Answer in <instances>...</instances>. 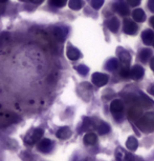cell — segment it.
Instances as JSON below:
<instances>
[{"label":"cell","mask_w":154,"mask_h":161,"mask_svg":"<svg viewBox=\"0 0 154 161\" xmlns=\"http://www.w3.org/2000/svg\"><path fill=\"white\" fill-rule=\"evenodd\" d=\"M137 126L145 132H151L154 130V114H146L137 122Z\"/></svg>","instance_id":"1"},{"label":"cell","mask_w":154,"mask_h":161,"mask_svg":"<svg viewBox=\"0 0 154 161\" xmlns=\"http://www.w3.org/2000/svg\"><path fill=\"white\" fill-rule=\"evenodd\" d=\"M43 130L42 129H34L32 132H29L24 138V141L28 145H33L36 142L40 140V138L43 136Z\"/></svg>","instance_id":"2"},{"label":"cell","mask_w":154,"mask_h":161,"mask_svg":"<svg viewBox=\"0 0 154 161\" xmlns=\"http://www.w3.org/2000/svg\"><path fill=\"white\" fill-rule=\"evenodd\" d=\"M108 80H109V77L106 74H102V73H95L91 77V81L92 83L95 84V86H106Z\"/></svg>","instance_id":"3"},{"label":"cell","mask_w":154,"mask_h":161,"mask_svg":"<svg viewBox=\"0 0 154 161\" xmlns=\"http://www.w3.org/2000/svg\"><path fill=\"white\" fill-rule=\"evenodd\" d=\"M116 161H134V156L129 153H127L123 148H117L116 152Z\"/></svg>","instance_id":"4"},{"label":"cell","mask_w":154,"mask_h":161,"mask_svg":"<svg viewBox=\"0 0 154 161\" xmlns=\"http://www.w3.org/2000/svg\"><path fill=\"white\" fill-rule=\"evenodd\" d=\"M136 31H137L136 23L130 19H125V21H124V32L128 35H134Z\"/></svg>","instance_id":"5"},{"label":"cell","mask_w":154,"mask_h":161,"mask_svg":"<svg viewBox=\"0 0 154 161\" xmlns=\"http://www.w3.org/2000/svg\"><path fill=\"white\" fill-rule=\"evenodd\" d=\"M144 74H145V69H143V66L135 65L131 69L130 77L133 79V80H140V79L143 78Z\"/></svg>","instance_id":"6"},{"label":"cell","mask_w":154,"mask_h":161,"mask_svg":"<svg viewBox=\"0 0 154 161\" xmlns=\"http://www.w3.org/2000/svg\"><path fill=\"white\" fill-rule=\"evenodd\" d=\"M141 39L146 45H151L154 43V32L151 30H145L141 34Z\"/></svg>","instance_id":"7"},{"label":"cell","mask_w":154,"mask_h":161,"mask_svg":"<svg viewBox=\"0 0 154 161\" xmlns=\"http://www.w3.org/2000/svg\"><path fill=\"white\" fill-rule=\"evenodd\" d=\"M113 8L116 13H119L122 16H127L129 15V8L127 7V4H125L124 2H116L113 4Z\"/></svg>","instance_id":"8"},{"label":"cell","mask_w":154,"mask_h":161,"mask_svg":"<svg viewBox=\"0 0 154 161\" xmlns=\"http://www.w3.org/2000/svg\"><path fill=\"white\" fill-rule=\"evenodd\" d=\"M117 55H119L120 60L124 63V64H125V65L129 64V62H130V60H131V56L126 50L120 47L119 50H117Z\"/></svg>","instance_id":"9"},{"label":"cell","mask_w":154,"mask_h":161,"mask_svg":"<svg viewBox=\"0 0 154 161\" xmlns=\"http://www.w3.org/2000/svg\"><path fill=\"white\" fill-rule=\"evenodd\" d=\"M66 55H67L68 59L70 60H78L81 57V53L80 51L78 50V48H75L74 47H71V45H69L67 47V51H66Z\"/></svg>","instance_id":"10"},{"label":"cell","mask_w":154,"mask_h":161,"mask_svg":"<svg viewBox=\"0 0 154 161\" xmlns=\"http://www.w3.org/2000/svg\"><path fill=\"white\" fill-rule=\"evenodd\" d=\"M51 147H53V142L49 139H43L38 144V150L42 153H47L51 150Z\"/></svg>","instance_id":"11"},{"label":"cell","mask_w":154,"mask_h":161,"mask_svg":"<svg viewBox=\"0 0 154 161\" xmlns=\"http://www.w3.org/2000/svg\"><path fill=\"white\" fill-rule=\"evenodd\" d=\"M106 25H107V28L109 29L111 32L116 33L117 31H119L120 22H119V20H117L116 17H111L110 19H108L106 21Z\"/></svg>","instance_id":"12"},{"label":"cell","mask_w":154,"mask_h":161,"mask_svg":"<svg viewBox=\"0 0 154 161\" xmlns=\"http://www.w3.org/2000/svg\"><path fill=\"white\" fill-rule=\"evenodd\" d=\"M110 110L112 112L113 114H119V113H122V111L124 110V104L123 102L121 101L119 99H116L111 102L110 104Z\"/></svg>","instance_id":"13"},{"label":"cell","mask_w":154,"mask_h":161,"mask_svg":"<svg viewBox=\"0 0 154 161\" xmlns=\"http://www.w3.org/2000/svg\"><path fill=\"white\" fill-rule=\"evenodd\" d=\"M56 135L59 139H68L71 136V130L69 127L64 126V127H61V129H59L57 130Z\"/></svg>","instance_id":"14"},{"label":"cell","mask_w":154,"mask_h":161,"mask_svg":"<svg viewBox=\"0 0 154 161\" xmlns=\"http://www.w3.org/2000/svg\"><path fill=\"white\" fill-rule=\"evenodd\" d=\"M132 17H133V19L136 21V22H144V21L146 20V14H145V12L141 10V8L134 10L133 13H132Z\"/></svg>","instance_id":"15"},{"label":"cell","mask_w":154,"mask_h":161,"mask_svg":"<svg viewBox=\"0 0 154 161\" xmlns=\"http://www.w3.org/2000/svg\"><path fill=\"white\" fill-rule=\"evenodd\" d=\"M96 141H98V137H96V135L93 133H88L84 136V143L87 144V145L95 144Z\"/></svg>","instance_id":"16"},{"label":"cell","mask_w":154,"mask_h":161,"mask_svg":"<svg viewBox=\"0 0 154 161\" xmlns=\"http://www.w3.org/2000/svg\"><path fill=\"white\" fill-rule=\"evenodd\" d=\"M126 147L128 150H130V151H135L137 148L138 147V141H137V139L136 138H134V137H129L128 139H127V141H126Z\"/></svg>","instance_id":"17"},{"label":"cell","mask_w":154,"mask_h":161,"mask_svg":"<svg viewBox=\"0 0 154 161\" xmlns=\"http://www.w3.org/2000/svg\"><path fill=\"white\" fill-rule=\"evenodd\" d=\"M53 35H54V37H55L56 40H58V41H64L65 36H66V33L63 32V30L60 29V28H54Z\"/></svg>","instance_id":"18"},{"label":"cell","mask_w":154,"mask_h":161,"mask_svg":"<svg viewBox=\"0 0 154 161\" xmlns=\"http://www.w3.org/2000/svg\"><path fill=\"white\" fill-rule=\"evenodd\" d=\"M150 57H152V51L150 48H144L140 52V59L143 62H147Z\"/></svg>","instance_id":"19"},{"label":"cell","mask_w":154,"mask_h":161,"mask_svg":"<svg viewBox=\"0 0 154 161\" xmlns=\"http://www.w3.org/2000/svg\"><path fill=\"white\" fill-rule=\"evenodd\" d=\"M129 117L132 118V119H136V118H140L141 116V108H138V106H133L131 108L128 112Z\"/></svg>","instance_id":"20"},{"label":"cell","mask_w":154,"mask_h":161,"mask_svg":"<svg viewBox=\"0 0 154 161\" xmlns=\"http://www.w3.org/2000/svg\"><path fill=\"white\" fill-rule=\"evenodd\" d=\"M117 68H119V61L116 59V58H111L107 61L106 63V69H108V71H114V69H116Z\"/></svg>","instance_id":"21"},{"label":"cell","mask_w":154,"mask_h":161,"mask_svg":"<svg viewBox=\"0 0 154 161\" xmlns=\"http://www.w3.org/2000/svg\"><path fill=\"white\" fill-rule=\"evenodd\" d=\"M83 7V1L82 0H69V8L71 10L78 11Z\"/></svg>","instance_id":"22"},{"label":"cell","mask_w":154,"mask_h":161,"mask_svg":"<svg viewBox=\"0 0 154 161\" xmlns=\"http://www.w3.org/2000/svg\"><path fill=\"white\" fill-rule=\"evenodd\" d=\"M109 130H110V126L106 123L100 124V126L98 127V132L101 134V135H105V134L109 133Z\"/></svg>","instance_id":"23"},{"label":"cell","mask_w":154,"mask_h":161,"mask_svg":"<svg viewBox=\"0 0 154 161\" xmlns=\"http://www.w3.org/2000/svg\"><path fill=\"white\" fill-rule=\"evenodd\" d=\"M67 3V0H50V4L56 8H63Z\"/></svg>","instance_id":"24"},{"label":"cell","mask_w":154,"mask_h":161,"mask_svg":"<svg viewBox=\"0 0 154 161\" xmlns=\"http://www.w3.org/2000/svg\"><path fill=\"white\" fill-rule=\"evenodd\" d=\"M103 3H104V0H91V7L95 10H100Z\"/></svg>","instance_id":"25"},{"label":"cell","mask_w":154,"mask_h":161,"mask_svg":"<svg viewBox=\"0 0 154 161\" xmlns=\"http://www.w3.org/2000/svg\"><path fill=\"white\" fill-rule=\"evenodd\" d=\"M121 76H122L123 78H128V77H130V74H131V69H129L127 66H125L124 69H121Z\"/></svg>","instance_id":"26"},{"label":"cell","mask_w":154,"mask_h":161,"mask_svg":"<svg viewBox=\"0 0 154 161\" xmlns=\"http://www.w3.org/2000/svg\"><path fill=\"white\" fill-rule=\"evenodd\" d=\"M77 71L80 73L81 75H83V76H85L87 73H88V71H89V69L87 68L86 65H83V64H81V65H79L77 68Z\"/></svg>","instance_id":"27"},{"label":"cell","mask_w":154,"mask_h":161,"mask_svg":"<svg viewBox=\"0 0 154 161\" xmlns=\"http://www.w3.org/2000/svg\"><path fill=\"white\" fill-rule=\"evenodd\" d=\"M90 124H91V120L89 119V118H84V123L82 124V130H88L90 126Z\"/></svg>","instance_id":"28"},{"label":"cell","mask_w":154,"mask_h":161,"mask_svg":"<svg viewBox=\"0 0 154 161\" xmlns=\"http://www.w3.org/2000/svg\"><path fill=\"white\" fill-rule=\"evenodd\" d=\"M141 0H127V2H128V4L130 7H137L141 3Z\"/></svg>","instance_id":"29"},{"label":"cell","mask_w":154,"mask_h":161,"mask_svg":"<svg viewBox=\"0 0 154 161\" xmlns=\"http://www.w3.org/2000/svg\"><path fill=\"white\" fill-rule=\"evenodd\" d=\"M148 7H149V10L154 13V0H149L148 1Z\"/></svg>","instance_id":"30"},{"label":"cell","mask_w":154,"mask_h":161,"mask_svg":"<svg viewBox=\"0 0 154 161\" xmlns=\"http://www.w3.org/2000/svg\"><path fill=\"white\" fill-rule=\"evenodd\" d=\"M29 2H33V3H35V4H41L42 2L44 1V0H28Z\"/></svg>","instance_id":"31"},{"label":"cell","mask_w":154,"mask_h":161,"mask_svg":"<svg viewBox=\"0 0 154 161\" xmlns=\"http://www.w3.org/2000/svg\"><path fill=\"white\" fill-rule=\"evenodd\" d=\"M150 68L154 72V57H152V59H151V61H150Z\"/></svg>","instance_id":"32"},{"label":"cell","mask_w":154,"mask_h":161,"mask_svg":"<svg viewBox=\"0 0 154 161\" xmlns=\"http://www.w3.org/2000/svg\"><path fill=\"white\" fill-rule=\"evenodd\" d=\"M148 91H149V93L151 94V95H153V96H154V86H151Z\"/></svg>","instance_id":"33"},{"label":"cell","mask_w":154,"mask_h":161,"mask_svg":"<svg viewBox=\"0 0 154 161\" xmlns=\"http://www.w3.org/2000/svg\"><path fill=\"white\" fill-rule=\"evenodd\" d=\"M150 24H151V26L154 29V16H152L150 18Z\"/></svg>","instance_id":"34"},{"label":"cell","mask_w":154,"mask_h":161,"mask_svg":"<svg viewBox=\"0 0 154 161\" xmlns=\"http://www.w3.org/2000/svg\"><path fill=\"white\" fill-rule=\"evenodd\" d=\"M8 0H0V2H1V3H3V2H7Z\"/></svg>","instance_id":"35"},{"label":"cell","mask_w":154,"mask_h":161,"mask_svg":"<svg viewBox=\"0 0 154 161\" xmlns=\"http://www.w3.org/2000/svg\"><path fill=\"white\" fill-rule=\"evenodd\" d=\"M153 44H154V43H153Z\"/></svg>","instance_id":"36"}]
</instances>
